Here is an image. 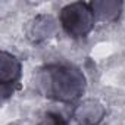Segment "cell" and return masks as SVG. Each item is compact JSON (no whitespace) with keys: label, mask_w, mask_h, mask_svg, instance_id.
I'll return each mask as SVG.
<instances>
[{"label":"cell","mask_w":125,"mask_h":125,"mask_svg":"<svg viewBox=\"0 0 125 125\" xmlns=\"http://www.w3.org/2000/svg\"><path fill=\"white\" fill-rule=\"evenodd\" d=\"M38 125H69V124L62 118L59 113L49 112V113H46V116L43 118V121Z\"/></svg>","instance_id":"52a82bcc"},{"label":"cell","mask_w":125,"mask_h":125,"mask_svg":"<svg viewBox=\"0 0 125 125\" xmlns=\"http://www.w3.org/2000/svg\"><path fill=\"white\" fill-rule=\"evenodd\" d=\"M91 9L94 12V16L102 21H116L122 12V3L121 2H91Z\"/></svg>","instance_id":"8992f818"},{"label":"cell","mask_w":125,"mask_h":125,"mask_svg":"<svg viewBox=\"0 0 125 125\" xmlns=\"http://www.w3.org/2000/svg\"><path fill=\"white\" fill-rule=\"evenodd\" d=\"M21 75H22L21 60L15 54L3 50L2 59H0V84H2V91L5 99L10 96L19 85Z\"/></svg>","instance_id":"3957f363"},{"label":"cell","mask_w":125,"mask_h":125,"mask_svg":"<svg viewBox=\"0 0 125 125\" xmlns=\"http://www.w3.org/2000/svg\"><path fill=\"white\" fill-rule=\"evenodd\" d=\"M106 115L104 106L96 100L88 99L80 103L72 112V122L74 125H99Z\"/></svg>","instance_id":"277c9868"},{"label":"cell","mask_w":125,"mask_h":125,"mask_svg":"<svg viewBox=\"0 0 125 125\" xmlns=\"http://www.w3.org/2000/svg\"><path fill=\"white\" fill-rule=\"evenodd\" d=\"M56 31V21L50 15H37L27 25V37L31 43L38 44Z\"/></svg>","instance_id":"5b68a950"},{"label":"cell","mask_w":125,"mask_h":125,"mask_svg":"<svg viewBox=\"0 0 125 125\" xmlns=\"http://www.w3.org/2000/svg\"><path fill=\"white\" fill-rule=\"evenodd\" d=\"M59 22L63 31L72 38H84L94 28L96 16L90 3L75 2L60 9Z\"/></svg>","instance_id":"7a4b0ae2"},{"label":"cell","mask_w":125,"mask_h":125,"mask_svg":"<svg viewBox=\"0 0 125 125\" xmlns=\"http://www.w3.org/2000/svg\"><path fill=\"white\" fill-rule=\"evenodd\" d=\"M38 85L49 99L72 103L83 96L85 90V77L74 65L50 63L40 69Z\"/></svg>","instance_id":"6da1fadb"}]
</instances>
